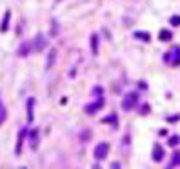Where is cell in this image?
Wrapping results in <instances>:
<instances>
[{
  "label": "cell",
  "mask_w": 180,
  "mask_h": 169,
  "mask_svg": "<svg viewBox=\"0 0 180 169\" xmlns=\"http://www.w3.org/2000/svg\"><path fill=\"white\" fill-rule=\"evenodd\" d=\"M9 18H11V13H9V11H6V15H4V20H2V26H0V31H2V33H6V31H7Z\"/></svg>",
  "instance_id": "9c48e42d"
},
{
  "label": "cell",
  "mask_w": 180,
  "mask_h": 169,
  "mask_svg": "<svg viewBox=\"0 0 180 169\" xmlns=\"http://www.w3.org/2000/svg\"><path fill=\"white\" fill-rule=\"evenodd\" d=\"M91 51H93V55L98 53V37L97 35H91Z\"/></svg>",
  "instance_id": "30bf717a"
},
{
  "label": "cell",
  "mask_w": 180,
  "mask_h": 169,
  "mask_svg": "<svg viewBox=\"0 0 180 169\" xmlns=\"http://www.w3.org/2000/svg\"><path fill=\"white\" fill-rule=\"evenodd\" d=\"M162 158H164L162 145H160V144H155V147H153V160H155V162H160Z\"/></svg>",
  "instance_id": "277c9868"
},
{
  "label": "cell",
  "mask_w": 180,
  "mask_h": 169,
  "mask_svg": "<svg viewBox=\"0 0 180 169\" xmlns=\"http://www.w3.org/2000/svg\"><path fill=\"white\" fill-rule=\"evenodd\" d=\"M29 140H31V142H29V144H31V149H37V140H38V131H37V129L31 133V138H29Z\"/></svg>",
  "instance_id": "4fadbf2b"
},
{
  "label": "cell",
  "mask_w": 180,
  "mask_h": 169,
  "mask_svg": "<svg viewBox=\"0 0 180 169\" xmlns=\"http://www.w3.org/2000/svg\"><path fill=\"white\" fill-rule=\"evenodd\" d=\"M46 44H47L46 38L42 37V35H38V37L35 38V42H33V49H35V51H42V49L46 47Z\"/></svg>",
  "instance_id": "5b68a950"
},
{
  "label": "cell",
  "mask_w": 180,
  "mask_h": 169,
  "mask_svg": "<svg viewBox=\"0 0 180 169\" xmlns=\"http://www.w3.org/2000/svg\"><path fill=\"white\" fill-rule=\"evenodd\" d=\"M158 37H160V40H162V42H167V40H171V37H173V35H171V31L162 29V31H160V35H158Z\"/></svg>",
  "instance_id": "7c38bea8"
},
{
  "label": "cell",
  "mask_w": 180,
  "mask_h": 169,
  "mask_svg": "<svg viewBox=\"0 0 180 169\" xmlns=\"http://www.w3.org/2000/svg\"><path fill=\"white\" fill-rule=\"evenodd\" d=\"M135 37L138 38V40H144V42H147V40H149V35H147V33H140V31H136V33H135Z\"/></svg>",
  "instance_id": "e0dca14e"
},
{
  "label": "cell",
  "mask_w": 180,
  "mask_h": 169,
  "mask_svg": "<svg viewBox=\"0 0 180 169\" xmlns=\"http://www.w3.org/2000/svg\"><path fill=\"white\" fill-rule=\"evenodd\" d=\"M55 58H57V53L51 51V53H49V58H47V64H46V69H51V64L55 62Z\"/></svg>",
  "instance_id": "5bb4252c"
},
{
  "label": "cell",
  "mask_w": 180,
  "mask_h": 169,
  "mask_svg": "<svg viewBox=\"0 0 180 169\" xmlns=\"http://www.w3.org/2000/svg\"><path fill=\"white\" fill-rule=\"evenodd\" d=\"M24 138H26V129H22V131H20V135H18V142H16V155H20V149H22V142H24Z\"/></svg>",
  "instance_id": "8fae6325"
},
{
  "label": "cell",
  "mask_w": 180,
  "mask_h": 169,
  "mask_svg": "<svg viewBox=\"0 0 180 169\" xmlns=\"http://www.w3.org/2000/svg\"><path fill=\"white\" fill-rule=\"evenodd\" d=\"M171 24L173 26H180V16H171Z\"/></svg>",
  "instance_id": "d6986e66"
},
{
  "label": "cell",
  "mask_w": 180,
  "mask_h": 169,
  "mask_svg": "<svg viewBox=\"0 0 180 169\" xmlns=\"http://www.w3.org/2000/svg\"><path fill=\"white\" fill-rule=\"evenodd\" d=\"M100 107H102V100H98L97 104H91V105H87V107H86V113H87V115H95V113H97Z\"/></svg>",
  "instance_id": "52a82bcc"
},
{
  "label": "cell",
  "mask_w": 180,
  "mask_h": 169,
  "mask_svg": "<svg viewBox=\"0 0 180 169\" xmlns=\"http://www.w3.org/2000/svg\"><path fill=\"white\" fill-rule=\"evenodd\" d=\"M80 140H82V142H89V140H91V131H87V129L82 131V133H80Z\"/></svg>",
  "instance_id": "9a60e30c"
},
{
  "label": "cell",
  "mask_w": 180,
  "mask_h": 169,
  "mask_svg": "<svg viewBox=\"0 0 180 169\" xmlns=\"http://www.w3.org/2000/svg\"><path fill=\"white\" fill-rule=\"evenodd\" d=\"M178 142H180L178 136H171V138H169V145H178Z\"/></svg>",
  "instance_id": "ac0fdd59"
},
{
  "label": "cell",
  "mask_w": 180,
  "mask_h": 169,
  "mask_svg": "<svg viewBox=\"0 0 180 169\" xmlns=\"http://www.w3.org/2000/svg\"><path fill=\"white\" fill-rule=\"evenodd\" d=\"M6 117H7V113H6V107H4V104L0 102V124H4Z\"/></svg>",
  "instance_id": "2e32d148"
},
{
  "label": "cell",
  "mask_w": 180,
  "mask_h": 169,
  "mask_svg": "<svg viewBox=\"0 0 180 169\" xmlns=\"http://www.w3.org/2000/svg\"><path fill=\"white\" fill-rule=\"evenodd\" d=\"M31 47H33V44H31V42H24V44L18 47V55H20V57H27L29 51H31Z\"/></svg>",
  "instance_id": "8992f818"
},
{
  "label": "cell",
  "mask_w": 180,
  "mask_h": 169,
  "mask_svg": "<svg viewBox=\"0 0 180 169\" xmlns=\"http://www.w3.org/2000/svg\"><path fill=\"white\" fill-rule=\"evenodd\" d=\"M136 102H138V93H128L124 97V100H122V109L124 111H131L135 105H136Z\"/></svg>",
  "instance_id": "6da1fadb"
},
{
  "label": "cell",
  "mask_w": 180,
  "mask_h": 169,
  "mask_svg": "<svg viewBox=\"0 0 180 169\" xmlns=\"http://www.w3.org/2000/svg\"><path fill=\"white\" fill-rule=\"evenodd\" d=\"M108 151H109V145L105 142L97 144V147H95V158H97V160H104V158L108 156Z\"/></svg>",
  "instance_id": "7a4b0ae2"
},
{
  "label": "cell",
  "mask_w": 180,
  "mask_h": 169,
  "mask_svg": "<svg viewBox=\"0 0 180 169\" xmlns=\"http://www.w3.org/2000/svg\"><path fill=\"white\" fill-rule=\"evenodd\" d=\"M166 62H169V64H173V66H180V49H175L171 53H167Z\"/></svg>",
  "instance_id": "3957f363"
},
{
  "label": "cell",
  "mask_w": 180,
  "mask_h": 169,
  "mask_svg": "<svg viewBox=\"0 0 180 169\" xmlns=\"http://www.w3.org/2000/svg\"><path fill=\"white\" fill-rule=\"evenodd\" d=\"M33 105H35V98L27 100V120L33 122Z\"/></svg>",
  "instance_id": "ba28073f"
}]
</instances>
